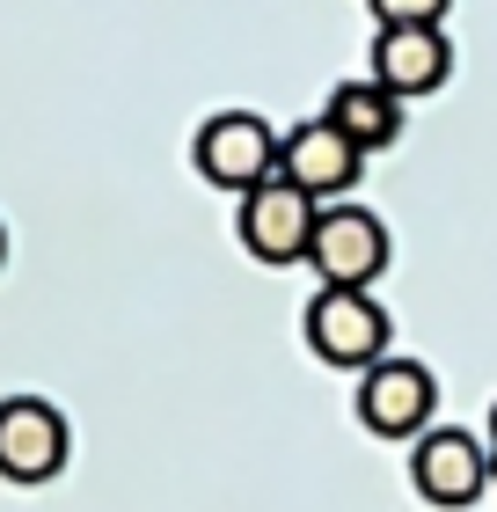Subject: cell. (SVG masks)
<instances>
[{
	"label": "cell",
	"instance_id": "8",
	"mask_svg": "<svg viewBox=\"0 0 497 512\" xmlns=\"http://www.w3.org/2000/svg\"><path fill=\"white\" fill-rule=\"evenodd\" d=\"M373 81L388 88V96H439L446 81H454V44H446L439 22H410V30H381L373 37Z\"/></svg>",
	"mask_w": 497,
	"mask_h": 512
},
{
	"label": "cell",
	"instance_id": "11",
	"mask_svg": "<svg viewBox=\"0 0 497 512\" xmlns=\"http://www.w3.org/2000/svg\"><path fill=\"white\" fill-rule=\"evenodd\" d=\"M373 15H381V30H410V22H446L454 0H366Z\"/></svg>",
	"mask_w": 497,
	"mask_h": 512
},
{
	"label": "cell",
	"instance_id": "2",
	"mask_svg": "<svg viewBox=\"0 0 497 512\" xmlns=\"http://www.w3.org/2000/svg\"><path fill=\"white\" fill-rule=\"evenodd\" d=\"M198 176L212 183V191H256V183L278 176V132L256 118V110H212V118L198 125Z\"/></svg>",
	"mask_w": 497,
	"mask_h": 512
},
{
	"label": "cell",
	"instance_id": "3",
	"mask_svg": "<svg viewBox=\"0 0 497 512\" xmlns=\"http://www.w3.org/2000/svg\"><path fill=\"white\" fill-rule=\"evenodd\" d=\"M388 227L366 213V205H322L315 220V242H307V264H315L322 286H344V293H373V278L388 271Z\"/></svg>",
	"mask_w": 497,
	"mask_h": 512
},
{
	"label": "cell",
	"instance_id": "12",
	"mask_svg": "<svg viewBox=\"0 0 497 512\" xmlns=\"http://www.w3.org/2000/svg\"><path fill=\"white\" fill-rule=\"evenodd\" d=\"M490 483H497V403H490Z\"/></svg>",
	"mask_w": 497,
	"mask_h": 512
},
{
	"label": "cell",
	"instance_id": "13",
	"mask_svg": "<svg viewBox=\"0 0 497 512\" xmlns=\"http://www.w3.org/2000/svg\"><path fill=\"white\" fill-rule=\"evenodd\" d=\"M0 264H8V227H0Z\"/></svg>",
	"mask_w": 497,
	"mask_h": 512
},
{
	"label": "cell",
	"instance_id": "7",
	"mask_svg": "<svg viewBox=\"0 0 497 512\" xmlns=\"http://www.w3.org/2000/svg\"><path fill=\"white\" fill-rule=\"evenodd\" d=\"M66 417L44 395H8L0 403V476L8 483H52L66 469Z\"/></svg>",
	"mask_w": 497,
	"mask_h": 512
},
{
	"label": "cell",
	"instance_id": "4",
	"mask_svg": "<svg viewBox=\"0 0 497 512\" xmlns=\"http://www.w3.org/2000/svg\"><path fill=\"white\" fill-rule=\"evenodd\" d=\"M439 410V381L417 359H381L359 374V425L373 439H424Z\"/></svg>",
	"mask_w": 497,
	"mask_h": 512
},
{
	"label": "cell",
	"instance_id": "1",
	"mask_svg": "<svg viewBox=\"0 0 497 512\" xmlns=\"http://www.w3.org/2000/svg\"><path fill=\"white\" fill-rule=\"evenodd\" d=\"M388 337L395 322L373 293H344V286H322L307 300V352L337 374H366V366L388 359Z\"/></svg>",
	"mask_w": 497,
	"mask_h": 512
},
{
	"label": "cell",
	"instance_id": "9",
	"mask_svg": "<svg viewBox=\"0 0 497 512\" xmlns=\"http://www.w3.org/2000/svg\"><path fill=\"white\" fill-rule=\"evenodd\" d=\"M359 147H351V139L329 125V118H307V125H293L286 139H278V176L286 183H300L307 198H337L344 183H359Z\"/></svg>",
	"mask_w": 497,
	"mask_h": 512
},
{
	"label": "cell",
	"instance_id": "5",
	"mask_svg": "<svg viewBox=\"0 0 497 512\" xmlns=\"http://www.w3.org/2000/svg\"><path fill=\"white\" fill-rule=\"evenodd\" d=\"M315 220H322V205L300 191V183L286 176H271V183H256V191L242 198V249L256 256V264H307V242H315Z\"/></svg>",
	"mask_w": 497,
	"mask_h": 512
},
{
	"label": "cell",
	"instance_id": "10",
	"mask_svg": "<svg viewBox=\"0 0 497 512\" xmlns=\"http://www.w3.org/2000/svg\"><path fill=\"white\" fill-rule=\"evenodd\" d=\"M322 118L337 125L359 154H381V147H395V139H402V96H388L381 81H344L337 96H329Z\"/></svg>",
	"mask_w": 497,
	"mask_h": 512
},
{
	"label": "cell",
	"instance_id": "6",
	"mask_svg": "<svg viewBox=\"0 0 497 512\" xmlns=\"http://www.w3.org/2000/svg\"><path fill=\"white\" fill-rule=\"evenodd\" d=\"M410 476H417V498L439 505V512H468L490 491V454L483 439H468L461 425H432L410 454Z\"/></svg>",
	"mask_w": 497,
	"mask_h": 512
}]
</instances>
